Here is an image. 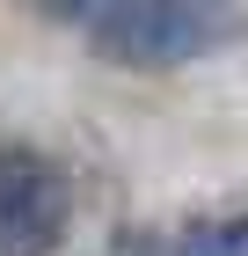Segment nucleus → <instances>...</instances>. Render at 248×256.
Instances as JSON below:
<instances>
[{
	"mask_svg": "<svg viewBox=\"0 0 248 256\" xmlns=\"http://www.w3.org/2000/svg\"><path fill=\"white\" fill-rule=\"evenodd\" d=\"M58 22H73L95 59L132 66V74H175L219 52L234 30V15L197 0H102V8H58Z\"/></svg>",
	"mask_w": 248,
	"mask_h": 256,
	"instance_id": "f257e3e1",
	"label": "nucleus"
},
{
	"mask_svg": "<svg viewBox=\"0 0 248 256\" xmlns=\"http://www.w3.org/2000/svg\"><path fill=\"white\" fill-rule=\"evenodd\" d=\"M73 234V176L37 146H0V256H58Z\"/></svg>",
	"mask_w": 248,
	"mask_h": 256,
	"instance_id": "f03ea898",
	"label": "nucleus"
},
{
	"mask_svg": "<svg viewBox=\"0 0 248 256\" xmlns=\"http://www.w3.org/2000/svg\"><path fill=\"white\" fill-rule=\"evenodd\" d=\"M175 256H248V212H234V220H205V227H190V234L175 242Z\"/></svg>",
	"mask_w": 248,
	"mask_h": 256,
	"instance_id": "7ed1b4c3",
	"label": "nucleus"
}]
</instances>
